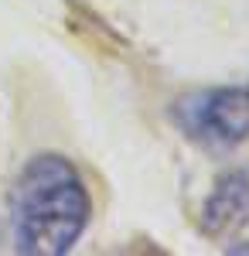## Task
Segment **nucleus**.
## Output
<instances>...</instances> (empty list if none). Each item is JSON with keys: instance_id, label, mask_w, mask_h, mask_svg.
<instances>
[{"instance_id": "f03ea898", "label": "nucleus", "mask_w": 249, "mask_h": 256, "mask_svg": "<svg viewBox=\"0 0 249 256\" xmlns=\"http://www.w3.org/2000/svg\"><path fill=\"white\" fill-rule=\"evenodd\" d=\"M171 120L194 144L212 150H232L249 140V82L198 89L174 99Z\"/></svg>"}, {"instance_id": "7ed1b4c3", "label": "nucleus", "mask_w": 249, "mask_h": 256, "mask_svg": "<svg viewBox=\"0 0 249 256\" xmlns=\"http://www.w3.org/2000/svg\"><path fill=\"white\" fill-rule=\"evenodd\" d=\"M249 222V164L226 168L202 202L198 229L208 239H226Z\"/></svg>"}, {"instance_id": "20e7f679", "label": "nucleus", "mask_w": 249, "mask_h": 256, "mask_svg": "<svg viewBox=\"0 0 249 256\" xmlns=\"http://www.w3.org/2000/svg\"><path fill=\"white\" fill-rule=\"evenodd\" d=\"M229 253H249V246H229Z\"/></svg>"}, {"instance_id": "f257e3e1", "label": "nucleus", "mask_w": 249, "mask_h": 256, "mask_svg": "<svg viewBox=\"0 0 249 256\" xmlns=\"http://www.w3.org/2000/svg\"><path fill=\"white\" fill-rule=\"evenodd\" d=\"M92 195L76 164L62 154H34L10 188V236L28 256H65L86 236Z\"/></svg>"}]
</instances>
